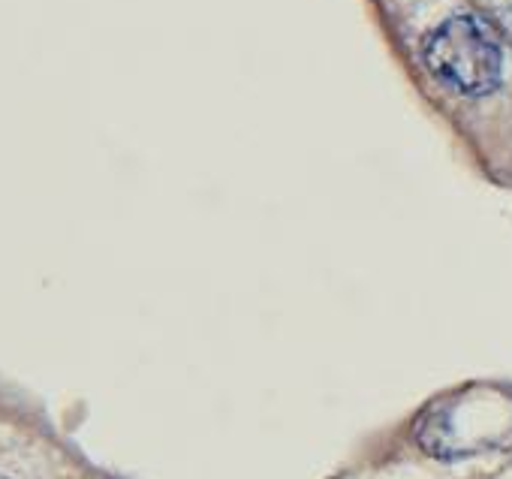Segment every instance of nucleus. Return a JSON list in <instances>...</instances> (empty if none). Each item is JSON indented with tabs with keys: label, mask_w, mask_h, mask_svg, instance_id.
<instances>
[{
	"label": "nucleus",
	"mask_w": 512,
	"mask_h": 479,
	"mask_svg": "<svg viewBox=\"0 0 512 479\" xmlns=\"http://www.w3.org/2000/svg\"><path fill=\"white\" fill-rule=\"evenodd\" d=\"M428 70L458 94H488L500 85L503 52L491 28L476 16H452L425 40Z\"/></svg>",
	"instance_id": "f257e3e1"
}]
</instances>
